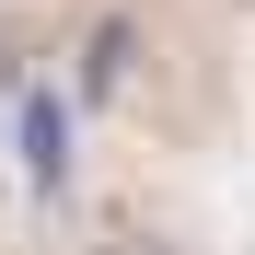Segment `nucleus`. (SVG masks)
I'll list each match as a JSON object with an SVG mask.
<instances>
[{"instance_id":"nucleus-2","label":"nucleus","mask_w":255,"mask_h":255,"mask_svg":"<svg viewBox=\"0 0 255 255\" xmlns=\"http://www.w3.org/2000/svg\"><path fill=\"white\" fill-rule=\"evenodd\" d=\"M93 255H174V244H151V232H116V244H93Z\"/></svg>"},{"instance_id":"nucleus-1","label":"nucleus","mask_w":255,"mask_h":255,"mask_svg":"<svg viewBox=\"0 0 255 255\" xmlns=\"http://www.w3.org/2000/svg\"><path fill=\"white\" fill-rule=\"evenodd\" d=\"M23 162H35V174H47V186H58V162H70V116H58L47 93L23 105Z\"/></svg>"}]
</instances>
